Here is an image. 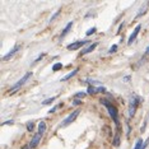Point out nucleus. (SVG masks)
Returning a JSON list of instances; mask_svg holds the SVG:
<instances>
[{"mask_svg":"<svg viewBox=\"0 0 149 149\" xmlns=\"http://www.w3.org/2000/svg\"><path fill=\"white\" fill-rule=\"evenodd\" d=\"M116 50H117V45H113V46H111V47H110L108 52H110V54H112V52H116Z\"/></svg>","mask_w":149,"mask_h":149,"instance_id":"21","label":"nucleus"},{"mask_svg":"<svg viewBox=\"0 0 149 149\" xmlns=\"http://www.w3.org/2000/svg\"><path fill=\"white\" fill-rule=\"evenodd\" d=\"M45 131H46V122H45V121H41L40 124H38V132H41V134L43 135Z\"/></svg>","mask_w":149,"mask_h":149,"instance_id":"12","label":"nucleus"},{"mask_svg":"<svg viewBox=\"0 0 149 149\" xmlns=\"http://www.w3.org/2000/svg\"><path fill=\"white\" fill-rule=\"evenodd\" d=\"M139 103H140V97L137 95H132L130 98V105H129V116L132 117L135 115V111H137Z\"/></svg>","mask_w":149,"mask_h":149,"instance_id":"2","label":"nucleus"},{"mask_svg":"<svg viewBox=\"0 0 149 149\" xmlns=\"http://www.w3.org/2000/svg\"><path fill=\"white\" fill-rule=\"evenodd\" d=\"M60 12H61V10H57L56 13H55V14L52 15V17H51V18H50V22H52V21H54V19H55V18H56V17H57V15H59V14H60Z\"/></svg>","mask_w":149,"mask_h":149,"instance_id":"22","label":"nucleus"},{"mask_svg":"<svg viewBox=\"0 0 149 149\" xmlns=\"http://www.w3.org/2000/svg\"><path fill=\"white\" fill-rule=\"evenodd\" d=\"M13 124H14V121H12V120L10 121H5L4 122V125H13Z\"/></svg>","mask_w":149,"mask_h":149,"instance_id":"26","label":"nucleus"},{"mask_svg":"<svg viewBox=\"0 0 149 149\" xmlns=\"http://www.w3.org/2000/svg\"><path fill=\"white\" fill-rule=\"evenodd\" d=\"M33 128H34V124L30 121V122L27 124V130H28V131H32V130H33Z\"/></svg>","mask_w":149,"mask_h":149,"instance_id":"20","label":"nucleus"},{"mask_svg":"<svg viewBox=\"0 0 149 149\" xmlns=\"http://www.w3.org/2000/svg\"><path fill=\"white\" fill-rule=\"evenodd\" d=\"M78 72H79V69H78V68H77V69L75 70H73V72L72 73H69V74H68V75H65V77H64L63 78V79H61V82H65V80H68V79H70V78H73L74 75H77V73Z\"/></svg>","mask_w":149,"mask_h":149,"instance_id":"11","label":"nucleus"},{"mask_svg":"<svg viewBox=\"0 0 149 149\" xmlns=\"http://www.w3.org/2000/svg\"><path fill=\"white\" fill-rule=\"evenodd\" d=\"M113 144H115L116 147H119V144H120V139H119V135H117V137L115 138V141H113Z\"/></svg>","mask_w":149,"mask_h":149,"instance_id":"24","label":"nucleus"},{"mask_svg":"<svg viewBox=\"0 0 149 149\" xmlns=\"http://www.w3.org/2000/svg\"><path fill=\"white\" fill-rule=\"evenodd\" d=\"M96 47H97V43H93V45H90L89 47H87L86 50H83V51H82V55H86V54H89V52H92V51L95 50Z\"/></svg>","mask_w":149,"mask_h":149,"instance_id":"13","label":"nucleus"},{"mask_svg":"<svg viewBox=\"0 0 149 149\" xmlns=\"http://www.w3.org/2000/svg\"><path fill=\"white\" fill-rule=\"evenodd\" d=\"M96 31H97V30H96V27H92L90 30H88V31L86 32V34H87V36H90V34H93Z\"/></svg>","mask_w":149,"mask_h":149,"instance_id":"19","label":"nucleus"},{"mask_svg":"<svg viewBox=\"0 0 149 149\" xmlns=\"http://www.w3.org/2000/svg\"><path fill=\"white\" fill-rule=\"evenodd\" d=\"M101 103L103 106H106V108L108 110V112H110V116L113 119V121H115V124L116 126H120V121H119V112H117V108L115 107L113 105H111L107 99H101Z\"/></svg>","mask_w":149,"mask_h":149,"instance_id":"1","label":"nucleus"},{"mask_svg":"<svg viewBox=\"0 0 149 149\" xmlns=\"http://www.w3.org/2000/svg\"><path fill=\"white\" fill-rule=\"evenodd\" d=\"M145 10H147V5L141 6V8H140V9H139V13H138V14H137V18H138V17H140V15H141V14H144V13H145Z\"/></svg>","mask_w":149,"mask_h":149,"instance_id":"18","label":"nucleus"},{"mask_svg":"<svg viewBox=\"0 0 149 149\" xmlns=\"http://www.w3.org/2000/svg\"><path fill=\"white\" fill-rule=\"evenodd\" d=\"M59 107H60V105L55 106V107H52V108H51V110H50V111H48V112H50V113H52V112H55V111H56V110H57V108H59Z\"/></svg>","mask_w":149,"mask_h":149,"instance_id":"25","label":"nucleus"},{"mask_svg":"<svg viewBox=\"0 0 149 149\" xmlns=\"http://www.w3.org/2000/svg\"><path fill=\"white\" fill-rule=\"evenodd\" d=\"M87 40H82V41H77V42H73V43L68 45V50H78V48L83 47L84 45H87Z\"/></svg>","mask_w":149,"mask_h":149,"instance_id":"5","label":"nucleus"},{"mask_svg":"<svg viewBox=\"0 0 149 149\" xmlns=\"http://www.w3.org/2000/svg\"><path fill=\"white\" fill-rule=\"evenodd\" d=\"M61 68H63V64H61V63H56L52 66V72H57V70H60Z\"/></svg>","mask_w":149,"mask_h":149,"instance_id":"16","label":"nucleus"},{"mask_svg":"<svg viewBox=\"0 0 149 149\" xmlns=\"http://www.w3.org/2000/svg\"><path fill=\"white\" fill-rule=\"evenodd\" d=\"M72 27H73V22H69V23L66 24V27L64 28V31H63V33H61V36H60V37H61V38H63V37H65L66 34L69 33V31L72 30Z\"/></svg>","mask_w":149,"mask_h":149,"instance_id":"10","label":"nucleus"},{"mask_svg":"<svg viewBox=\"0 0 149 149\" xmlns=\"http://www.w3.org/2000/svg\"><path fill=\"white\" fill-rule=\"evenodd\" d=\"M122 80H124V82H129V80H130V77H124V79H122Z\"/></svg>","mask_w":149,"mask_h":149,"instance_id":"27","label":"nucleus"},{"mask_svg":"<svg viewBox=\"0 0 149 149\" xmlns=\"http://www.w3.org/2000/svg\"><path fill=\"white\" fill-rule=\"evenodd\" d=\"M147 55H149V46L147 47Z\"/></svg>","mask_w":149,"mask_h":149,"instance_id":"29","label":"nucleus"},{"mask_svg":"<svg viewBox=\"0 0 149 149\" xmlns=\"http://www.w3.org/2000/svg\"><path fill=\"white\" fill-rule=\"evenodd\" d=\"M55 99H56V97H51V98H47V99H45V101L42 102V105H50V103H52Z\"/></svg>","mask_w":149,"mask_h":149,"instance_id":"15","label":"nucleus"},{"mask_svg":"<svg viewBox=\"0 0 149 149\" xmlns=\"http://www.w3.org/2000/svg\"><path fill=\"white\" fill-rule=\"evenodd\" d=\"M41 138H42V134H41V132H37V134L33 137V139L31 140V143H30V148H36L37 145H38V143H40Z\"/></svg>","mask_w":149,"mask_h":149,"instance_id":"8","label":"nucleus"},{"mask_svg":"<svg viewBox=\"0 0 149 149\" xmlns=\"http://www.w3.org/2000/svg\"><path fill=\"white\" fill-rule=\"evenodd\" d=\"M19 50V46H18V45H17V46H14V47H13L12 48V50L10 51H9V52L8 54H6L5 55V56L4 57H3V59H4V61H8L9 59H10V57H13V56H14V55L15 54H17V51Z\"/></svg>","mask_w":149,"mask_h":149,"instance_id":"9","label":"nucleus"},{"mask_svg":"<svg viewBox=\"0 0 149 149\" xmlns=\"http://www.w3.org/2000/svg\"><path fill=\"white\" fill-rule=\"evenodd\" d=\"M140 28H141V26L140 24H138L137 27H135V30H134V32L131 33V36L129 37V41H128V45L130 46V45H132V42L135 41V38L138 37V34H139V32H140Z\"/></svg>","mask_w":149,"mask_h":149,"instance_id":"7","label":"nucleus"},{"mask_svg":"<svg viewBox=\"0 0 149 149\" xmlns=\"http://www.w3.org/2000/svg\"><path fill=\"white\" fill-rule=\"evenodd\" d=\"M31 77H32V72H28L27 74H24V75H23V78H22V79H19V80H18V82H17V83H15V84H14V86H13V87H12V88H10V89H9V90H8V92H9V93H10V95H13V93H14V92H17V90H18L19 88H21V87H22V86H24V83H26V82H27V80H28V79H30V78H31Z\"/></svg>","mask_w":149,"mask_h":149,"instance_id":"3","label":"nucleus"},{"mask_svg":"<svg viewBox=\"0 0 149 149\" xmlns=\"http://www.w3.org/2000/svg\"><path fill=\"white\" fill-rule=\"evenodd\" d=\"M22 149H30V145H24V147L22 148Z\"/></svg>","mask_w":149,"mask_h":149,"instance_id":"28","label":"nucleus"},{"mask_svg":"<svg viewBox=\"0 0 149 149\" xmlns=\"http://www.w3.org/2000/svg\"><path fill=\"white\" fill-rule=\"evenodd\" d=\"M144 148H145V144H144L143 139H139V140L137 141V144H135L134 149H144Z\"/></svg>","mask_w":149,"mask_h":149,"instance_id":"14","label":"nucleus"},{"mask_svg":"<svg viewBox=\"0 0 149 149\" xmlns=\"http://www.w3.org/2000/svg\"><path fill=\"white\" fill-rule=\"evenodd\" d=\"M79 112H80L79 110H75V111H73V112L70 113V115L68 116V117H66L65 120H64L63 122H61L59 128H66V126H69L70 124H72V122L75 121V119L78 117V116H79Z\"/></svg>","mask_w":149,"mask_h":149,"instance_id":"4","label":"nucleus"},{"mask_svg":"<svg viewBox=\"0 0 149 149\" xmlns=\"http://www.w3.org/2000/svg\"><path fill=\"white\" fill-rule=\"evenodd\" d=\"M87 92H88V95H96V93L106 92V88H105V87H93V86H89Z\"/></svg>","mask_w":149,"mask_h":149,"instance_id":"6","label":"nucleus"},{"mask_svg":"<svg viewBox=\"0 0 149 149\" xmlns=\"http://www.w3.org/2000/svg\"><path fill=\"white\" fill-rule=\"evenodd\" d=\"M87 96V93H84V92H79V93H77V95H74V99H78V98H84V97Z\"/></svg>","mask_w":149,"mask_h":149,"instance_id":"17","label":"nucleus"},{"mask_svg":"<svg viewBox=\"0 0 149 149\" xmlns=\"http://www.w3.org/2000/svg\"><path fill=\"white\" fill-rule=\"evenodd\" d=\"M73 105H74V106H79V105H82V101H79V99H74V101H73Z\"/></svg>","mask_w":149,"mask_h":149,"instance_id":"23","label":"nucleus"}]
</instances>
